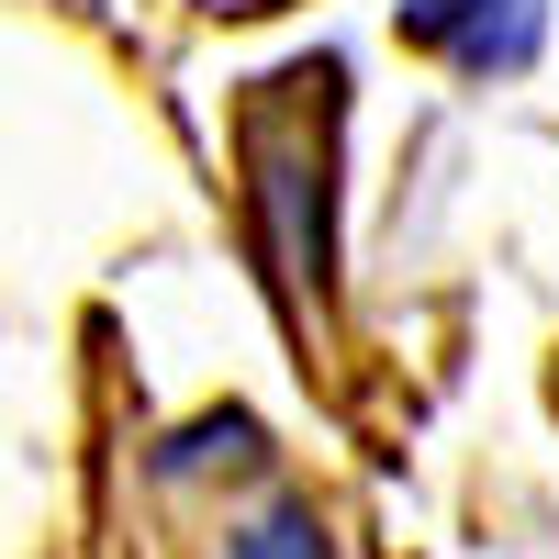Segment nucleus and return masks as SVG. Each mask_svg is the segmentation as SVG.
<instances>
[{"mask_svg": "<svg viewBox=\"0 0 559 559\" xmlns=\"http://www.w3.org/2000/svg\"><path fill=\"white\" fill-rule=\"evenodd\" d=\"M414 45H437L459 68H526L537 57V0H426Z\"/></svg>", "mask_w": 559, "mask_h": 559, "instance_id": "f257e3e1", "label": "nucleus"}, {"mask_svg": "<svg viewBox=\"0 0 559 559\" xmlns=\"http://www.w3.org/2000/svg\"><path fill=\"white\" fill-rule=\"evenodd\" d=\"M202 559H336V548H324L313 503L292 481H269L258 503H224V526L202 537Z\"/></svg>", "mask_w": 559, "mask_h": 559, "instance_id": "f03ea898", "label": "nucleus"}]
</instances>
